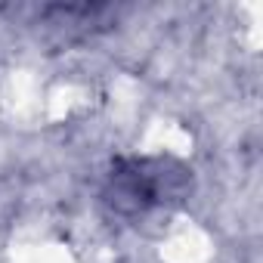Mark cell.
Listing matches in <instances>:
<instances>
[{"label": "cell", "instance_id": "cell-1", "mask_svg": "<svg viewBox=\"0 0 263 263\" xmlns=\"http://www.w3.org/2000/svg\"><path fill=\"white\" fill-rule=\"evenodd\" d=\"M183 171L164 174L161 164L152 161H121L108 177V204L118 214H143L146 208L164 201V195L177 192V180Z\"/></svg>", "mask_w": 263, "mask_h": 263}]
</instances>
